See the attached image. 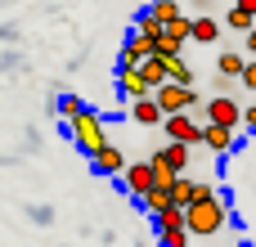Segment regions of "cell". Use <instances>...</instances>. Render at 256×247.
I'll list each match as a JSON object with an SVG mask.
<instances>
[{
  "mask_svg": "<svg viewBox=\"0 0 256 247\" xmlns=\"http://www.w3.org/2000/svg\"><path fill=\"white\" fill-rule=\"evenodd\" d=\"M27 216H32L36 225H54V207H27Z\"/></svg>",
  "mask_w": 256,
  "mask_h": 247,
  "instance_id": "cell-25",
  "label": "cell"
},
{
  "mask_svg": "<svg viewBox=\"0 0 256 247\" xmlns=\"http://www.w3.org/2000/svg\"><path fill=\"white\" fill-rule=\"evenodd\" d=\"M238 126H243V130H252V135H256V104H248V108H243V117H238Z\"/></svg>",
  "mask_w": 256,
  "mask_h": 247,
  "instance_id": "cell-26",
  "label": "cell"
},
{
  "mask_svg": "<svg viewBox=\"0 0 256 247\" xmlns=\"http://www.w3.org/2000/svg\"><path fill=\"white\" fill-rule=\"evenodd\" d=\"M243 63H248V58H243L238 50H225V54L216 58V76H225V81H238V72H243Z\"/></svg>",
  "mask_w": 256,
  "mask_h": 247,
  "instance_id": "cell-15",
  "label": "cell"
},
{
  "mask_svg": "<svg viewBox=\"0 0 256 247\" xmlns=\"http://www.w3.org/2000/svg\"><path fill=\"white\" fill-rule=\"evenodd\" d=\"M198 117H202V126H216V130H238V117H243V104L238 99H207L202 108H198Z\"/></svg>",
  "mask_w": 256,
  "mask_h": 247,
  "instance_id": "cell-4",
  "label": "cell"
},
{
  "mask_svg": "<svg viewBox=\"0 0 256 247\" xmlns=\"http://www.w3.org/2000/svg\"><path fill=\"white\" fill-rule=\"evenodd\" d=\"M202 148H212V153H234V130H216V126H202Z\"/></svg>",
  "mask_w": 256,
  "mask_h": 247,
  "instance_id": "cell-13",
  "label": "cell"
},
{
  "mask_svg": "<svg viewBox=\"0 0 256 247\" xmlns=\"http://www.w3.org/2000/svg\"><path fill=\"white\" fill-rule=\"evenodd\" d=\"M135 72H140V81H144V86H148V94H153V90H162V86H166V63H162V58H144V63H140V68H135Z\"/></svg>",
  "mask_w": 256,
  "mask_h": 247,
  "instance_id": "cell-12",
  "label": "cell"
},
{
  "mask_svg": "<svg viewBox=\"0 0 256 247\" xmlns=\"http://www.w3.org/2000/svg\"><path fill=\"white\" fill-rule=\"evenodd\" d=\"M90 166H94L99 176H122V171H126V153H122L117 144H104V148L90 158Z\"/></svg>",
  "mask_w": 256,
  "mask_h": 247,
  "instance_id": "cell-8",
  "label": "cell"
},
{
  "mask_svg": "<svg viewBox=\"0 0 256 247\" xmlns=\"http://www.w3.org/2000/svg\"><path fill=\"white\" fill-rule=\"evenodd\" d=\"M117 94H122V99H130V104L153 99V94H148V86L140 81V72H117Z\"/></svg>",
  "mask_w": 256,
  "mask_h": 247,
  "instance_id": "cell-11",
  "label": "cell"
},
{
  "mask_svg": "<svg viewBox=\"0 0 256 247\" xmlns=\"http://www.w3.org/2000/svg\"><path fill=\"white\" fill-rule=\"evenodd\" d=\"M225 225H230V202H220V198L184 207V234H189V238H212V234H220Z\"/></svg>",
  "mask_w": 256,
  "mask_h": 247,
  "instance_id": "cell-1",
  "label": "cell"
},
{
  "mask_svg": "<svg viewBox=\"0 0 256 247\" xmlns=\"http://www.w3.org/2000/svg\"><path fill=\"white\" fill-rule=\"evenodd\" d=\"M220 36V18H212V14H198V18H189V40H198V45H212Z\"/></svg>",
  "mask_w": 256,
  "mask_h": 247,
  "instance_id": "cell-9",
  "label": "cell"
},
{
  "mask_svg": "<svg viewBox=\"0 0 256 247\" xmlns=\"http://www.w3.org/2000/svg\"><path fill=\"white\" fill-rule=\"evenodd\" d=\"M194 184H198L194 176H176V184L166 189V198H171V207H180V212H184V207L194 202Z\"/></svg>",
  "mask_w": 256,
  "mask_h": 247,
  "instance_id": "cell-14",
  "label": "cell"
},
{
  "mask_svg": "<svg viewBox=\"0 0 256 247\" xmlns=\"http://www.w3.org/2000/svg\"><path fill=\"white\" fill-rule=\"evenodd\" d=\"M153 225H158V230H184V212H180V207H166L162 216H153Z\"/></svg>",
  "mask_w": 256,
  "mask_h": 247,
  "instance_id": "cell-22",
  "label": "cell"
},
{
  "mask_svg": "<svg viewBox=\"0 0 256 247\" xmlns=\"http://www.w3.org/2000/svg\"><path fill=\"white\" fill-rule=\"evenodd\" d=\"M158 158L176 171V176H189V162H194V148H184V144H162L158 148Z\"/></svg>",
  "mask_w": 256,
  "mask_h": 247,
  "instance_id": "cell-10",
  "label": "cell"
},
{
  "mask_svg": "<svg viewBox=\"0 0 256 247\" xmlns=\"http://www.w3.org/2000/svg\"><path fill=\"white\" fill-rule=\"evenodd\" d=\"M63 135H68V140H72V144H76L86 158H94V153L108 144V126H104V117H99L94 108H86V112H81L72 126H63Z\"/></svg>",
  "mask_w": 256,
  "mask_h": 247,
  "instance_id": "cell-2",
  "label": "cell"
},
{
  "mask_svg": "<svg viewBox=\"0 0 256 247\" xmlns=\"http://www.w3.org/2000/svg\"><path fill=\"white\" fill-rule=\"evenodd\" d=\"M220 27H230V32H252L256 27V0H234L230 9H225V18H220Z\"/></svg>",
  "mask_w": 256,
  "mask_h": 247,
  "instance_id": "cell-7",
  "label": "cell"
},
{
  "mask_svg": "<svg viewBox=\"0 0 256 247\" xmlns=\"http://www.w3.org/2000/svg\"><path fill=\"white\" fill-rule=\"evenodd\" d=\"M140 207H144L148 216H162V212L171 207V198H166V189H148V194L140 198Z\"/></svg>",
  "mask_w": 256,
  "mask_h": 247,
  "instance_id": "cell-20",
  "label": "cell"
},
{
  "mask_svg": "<svg viewBox=\"0 0 256 247\" xmlns=\"http://www.w3.org/2000/svg\"><path fill=\"white\" fill-rule=\"evenodd\" d=\"M162 36H166V40H171V45L180 50V45L189 40V14H180V18H171V22L162 27Z\"/></svg>",
  "mask_w": 256,
  "mask_h": 247,
  "instance_id": "cell-19",
  "label": "cell"
},
{
  "mask_svg": "<svg viewBox=\"0 0 256 247\" xmlns=\"http://www.w3.org/2000/svg\"><path fill=\"white\" fill-rule=\"evenodd\" d=\"M135 36H144V40H158V36H162V22H158L148 9H140V14H135Z\"/></svg>",
  "mask_w": 256,
  "mask_h": 247,
  "instance_id": "cell-18",
  "label": "cell"
},
{
  "mask_svg": "<svg viewBox=\"0 0 256 247\" xmlns=\"http://www.w3.org/2000/svg\"><path fill=\"white\" fill-rule=\"evenodd\" d=\"M158 243L162 247H189V234L184 230H158Z\"/></svg>",
  "mask_w": 256,
  "mask_h": 247,
  "instance_id": "cell-23",
  "label": "cell"
},
{
  "mask_svg": "<svg viewBox=\"0 0 256 247\" xmlns=\"http://www.w3.org/2000/svg\"><path fill=\"white\" fill-rule=\"evenodd\" d=\"M130 122L135 126H162V112L153 99H140V104H130Z\"/></svg>",
  "mask_w": 256,
  "mask_h": 247,
  "instance_id": "cell-16",
  "label": "cell"
},
{
  "mask_svg": "<svg viewBox=\"0 0 256 247\" xmlns=\"http://www.w3.org/2000/svg\"><path fill=\"white\" fill-rule=\"evenodd\" d=\"M162 130H166V144H184V148L202 144V122L189 117V112H180V117H162Z\"/></svg>",
  "mask_w": 256,
  "mask_h": 247,
  "instance_id": "cell-5",
  "label": "cell"
},
{
  "mask_svg": "<svg viewBox=\"0 0 256 247\" xmlns=\"http://www.w3.org/2000/svg\"><path fill=\"white\" fill-rule=\"evenodd\" d=\"M243 58H256V27L248 32V40H243Z\"/></svg>",
  "mask_w": 256,
  "mask_h": 247,
  "instance_id": "cell-27",
  "label": "cell"
},
{
  "mask_svg": "<svg viewBox=\"0 0 256 247\" xmlns=\"http://www.w3.org/2000/svg\"><path fill=\"white\" fill-rule=\"evenodd\" d=\"M153 104H158V112L162 117H180V112H189V117H198V90H184V86H162V90H153Z\"/></svg>",
  "mask_w": 256,
  "mask_h": 247,
  "instance_id": "cell-3",
  "label": "cell"
},
{
  "mask_svg": "<svg viewBox=\"0 0 256 247\" xmlns=\"http://www.w3.org/2000/svg\"><path fill=\"white\" fill-rule=\"evenodd\" d=\"M54 108H58L63 126H72V122H76V117L86 112V99H81V94H58V104H54Z\"/></svg>",
  "mask_w": 256,
  "mask_h": 247,
  "instance_id": "cell-17",
  "label": "cell"
},
{
  "mask_svg": "<svg viewBox=\"0 0 256 247\" xmlns=\"http://www.w3.org/2000/svg\"><path fill=\"white\" fill-rule=\"evenodd\" d=\"M234 247H248V243H234Z\"/></svg>",
  "mask_w": 256,
  "mask_h": 247,
  "instance_id": "cell-28",
  "label": "cell"
},
{
  "mask_svg": "<svg viewBox=\"0 0 256 247\" xmlns=\"http://www.w3.org/2000/svg\"><path fill=\"white\" fill-rule=\"evenodd\" d=\"M238 86L256 94V58H248V63H243V72H238Z\"/></svg>",
  "mask_w": 256,
  "mask_h": 247,
  "instance_id": "cell-24",
  "label": "cell"
},
{
  "mask_svg": "<svg viewBox=\"0 0 256 247\" xmlns=\"http://www.w3.org/2000/svg\"><path fill=\"white\" fill-rule=\"evenodd\" d=\"M148 14H153V18H158V22L166 27V22H171V18H180L184 9H180L176 0H158V4H148Z\"/></svg>",
  "mask_w": 256,
  "mask_h": 247,
  "instance_id": "cell-21",
  "label": "cell"
},
{
  "mask_svg": "<svg viewBox=\"0 0 256 247\" xmlns=\"http://www.w3.org/2000/svg\"><path fill=\"white\" fill-rule=\"evenodd\" d=\"M122 189L140 202V198L153 189V171H148V162H126V171H122Z\"/></svg>",
  "mask_w": 256,
  "mask_h": 247,
  "instance_id": "cell-6",
  "label": "cell"
}]
</instances>
